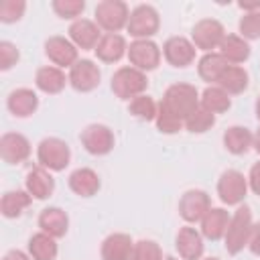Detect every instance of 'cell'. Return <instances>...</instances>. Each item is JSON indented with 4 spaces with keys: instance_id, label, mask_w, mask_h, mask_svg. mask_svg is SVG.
I'll return each mask as SVG.
<instances>
[{
    "instance_id": "1",
    "label": "cell",
    "mask_w": 260,
    "mask_h": 260,
    "mask_svg": "<svg viewBox=\"0 0 260 260\" xmlns=\"http://www.w3.org/2000/svg\"><path fill=\"white\" fill-rule=\"evenodd\" d=\"M160 108L183 122L199 108L197 106V89L187 83H175L165 91Z\"/></svg>"
},
{
    "instance_id": "2",
    "label": "cell",
    "mask_w": 260,
    "mask_h": 260,
    "mask_svg": "<svg viewBox=\"0 0 260 260\" xmlns=\"http://www.w3.org/2000/svg\"><path fill=\"white\" fill-rule=\"evenodd\" d=\"M250 232H252V215H250V209L244 205L230 219V225L225 232V250L230 254H238L248 244Z\"/></svg>"
},
{
    "instance_id": "3",
    "label": "cell",
    "mask_w": 260,
    "mask_h": 260,
    "mask_svg": "<svg viewBox=\"0 0 260 260\" xmlns=\"http://www.w3.org/2000/svg\"><path fill=\"white\" fill-rule=\"evenodd\" d=\"M146 85H148L146 75L140 69H134V67H122L112 77V89L122 100H128V98H134V95L138 98L146 89Z\"/></svg>"
},
{
    "instance_id": "4",
    "label": "cell",
    "mask_w": 260,
    "mask_h": 260,
    "mask_svg": "<svg viewBox=\"0 0 260 260\" xmlns=\"http://www.w3.org/2000/svg\"><path fill=\"white\" fill-rule=\"evenodd\" d=\"M128 6L120 0H104L95 6V20L102 28L116 32L120 30L128 20Z\"/></svg>"
},
{
    "instance_id": "5",
    "label": "cell",
    "mask_w": 260,
    "mask_h": 260,
    "mask_svg": "<svg viewBox=\"0 0 260 260\" xmlns=\"http://www.w3.org/2000/svg\"><path fill=\"white\" fill-rule=\"evenodd\" d=\"M39 162L51 171H63L69 165V146L59 138H45L39 144Z\"/></svg>"
},
{
    "instance_id": "6",
    "label": "cell",
    "mask_w": 260,
    "mask_h": 260,
    "mask_svg": "<svg viewBox=\"0 0 260 260\" xmlns=\"http://www.w3.org/2000/svg\"><path fill=\"white\" fill-rule=\"evenodd\" d=\"M158 30V14L152 6H138L128 18V32L132 37H150Z\"/></svg>"
},
{
    "instance_id": "7",
    "label": "cell",
    "mask_w": 260,
    "mask_h": 260,
    "mask_svg": "<svg viewBox=\"0 0 260 260\" xmlns=\"http://www.w3.org/2000/svg\"><path fill=\"white\" fill-rule=\"evenodd\" d=\"M246 179L240 171H225L217 183V193L221 197L223 203L228 205H236L246 197Z\"/></svg>"
},
{
    "instance_id": "8",
    "label": "cell",
    "mask_w": 260,
    "mask_h": 260,
    "mask_svg": "<svg viewBox=\"0 0 260 260\" xmlns=\"http://www.w3.org/2000/svg\"><path fill=\"white\" fill-rule=\"evenodd\" d=\"M81 142L91 154H106L114 146V134L108 126L102 124H89L81 132Z\"/></svg>"
},
{
    "instance_id": "9",
    "label": "cell",
    "mask_w": 260,
    "mask_h": 260,
    "mask_svg": "<svg viewBox=\"0 0 260 260\" xmlns=\"http://www.w3.org/2000/svg\"><path fill=\"white\" fill-rule=\"evenodd\" d=\"M223 26L213 20V18H205V20H199L195 26H193V43L203 49V51H209L217 45H221L223 41Z\"/></svg>"
},
{
    "instance_id": "10",
    "label": "cell",
    "mask_w": 260,
    "mask_h": 260,
    "mask_svg": "<svg viewBox=\"0 0 260 260\" xmlns=\"http://www.w3.org/2000/svg\"><path fill=\"white\" fill-rule=\"evenodd\" d=\"M128 57L132 61V65H136L138 69H154L160 61V51L152 41H134L128 49Z\"/></svg>"
},
{
    "instance_id": "11",
    "label": "cell",
    "mask_w": 260,
    "mask_h": 260,
    "mask_svg": "<svg viewBox=\"0 0 260 260\" xmlns=\"http://www.w3.org/2000/svg\"><path fill=\"white\" fill-rule=\"evenodd\" d=\"M69 81L77 91H91L93 87H98L100 83V69L98 65H93L89 59L77 61L71 67L69 73Z\"/></svg>"
},
{
    "instance_id": "12",
    "label": "cell",
    "mask_w": 260,
    "mask_h": 260,
    "mask_svg": "<svg viewBox=\"0 0 260 260\" xmlns=\"http://www.w3.org/2000/svg\"><path fill=\"white\" fill-rule=\"evenodd\" d=\"M209 209H211V207H209V197H207V193H203V191H187V193L181 197V201H179L181 217L187 219V221L203 219Z\"/></svg>"
},
{
    "instance_id": "13",
    "label": "cell",
    "mask_w": 260,
    "mask_h": 260,
    "mask_svg": "<svg viewBox=\"0 0 260 260\" xmlns=\"http://www.w3.org/2000/svg\"><path fill=\"white\" fill-rule=\"evenodd\" d=\"M0 154L8 165L22 162L30 154V144L22 134H4L0 140Z\"/></svg>"
},
{
    "instance_id": "14",
    "label": "cell",
    "mask_w": 260,
    "mask_h": 260,
    "mask_svg": "<svg viewBox=\"0 0 260 260\" xmlns=\"http://www.w3.org/2000/svg\"><path fill=\"white\" fill-rule=\"evenodd\" d=\"M45 53L49 55V59L53 61V63H57V65H63V67H67V65H75L77 61V49L67 41V39H63V37H51L47 43H45Z\"/></svg>"
},
{
    "instance_id": "15",
    "label": "cell",
    "mask_w": 260,
    "mask_h": 260,
    "mask_svg": "<svg viewBox=\"0 0 260 260\" xmlns=\"http://www.w3.org/2000/svg\"><path fill=\"white\" fill-rule=\"evenodd\" d=\"M165 57H167V61L171 65L185 67V65H189L193 61L195 47L187 39H183V37H173V39H169L165 43Z\"/></svg>"
},
{
    "instance_id": "16",
    "label": "cell",
    "mask_w": 260,
    "mask_h": 260,
    "mask_svg": "<svg viewBox=\"0 0 260 260\" xmlns=\"http://www.w3.org/2000/svg\"><path fill=\"white\" fill-rule=\"evenodd\" d=\"M132 240L126 234H112L102 244V258L104 260H130L132 256Z\"/></svg>"
},
{
    "instance_id": "17",
    "label": "cell",
    "mask_w": 260,
    "mask_h": 260,
    "mask_svg": "<svg viewBox=\"0 0 260 260\" xmlns=\"http://www.w3.org/2000/svg\"><path fill=\"white\" fill-rule=\"evenodd\" d=\"M39 225L43 228L45 234H49L51 238H61L65 236L67 232V225H69V219L65 215L63 209L59 207H47L41 211L39 215Z\"/></svg>"
},
{
    "instance_id": "18",
    "label": "cell",
    "mask_w": 260,
    "mask_h": 260,
    "mask_svg": "<svg viewBox=\"0 0 260 260\" xmlns=\"http://www.w3.org/2000/svg\"><path fill=\"white\" fill-rule=\"evenodd\" d=\"M228 225H230V217H228V211L219 209V207H213L205 213V217L201 219V232L205 238L209 240H219L221 236H225L228 232Z\"/></svg>"
},
{
    "instance_id": "19",
    "label": "cell",
    "mask_w": 260,
    "mask_h": 260,
    "mask_svg": "<svg viewBox=\"0 0 260 260\" xmlns=\"http://www.w3.org/2000/svg\"><path fill=\"white\" fill-rule=\"evenodd\" d=\"M177 250L185 260H197L203 254L201 236L193 228H181L177 234Z\"/></svg>"
},
{
    "instance_id": "20",
    "label": "cell",
    "mask_w": 260,
    "mask_h": 260,
    "mask_svg": "<svg viewBox=\"0 0 260 260\" xmlns=\"http://www.w3.org/2000/svg\"><path fill=\"white\" fill-rule=\"evenodd\" d=\"M69 187L81 197H91L100 189V179L91 169H77L69 177Z\"/></svg>"
},
{
    "instance_id": "21",
    "label": "cell",
    "mask_w": 260,
    "mask_h": 260,
    "mask_svg": "<svg viewBox=\"0 0 260 260\" xmlns=\"http://www.w3.org/2000/svg\"><path fill=\"white\" fill-rule=\"evenodd\" d=\"M39 106V100H37V93L32 89H14L10 95H8V110L18 116V118H24V116H30Z\"/></svg>"
},
{
    "instance_id": "22",
    "label": "cell",
    "mask_w": 260,
    "mask_h": 260,
    "mask_svg": "<svg viewBox=\"0 0 260 260\" xmlns=\"http://www.w3.org/2000/svg\"><path fill=\"white\" fill-rule=\"evenodd\" d=\"M69 35H71L73 43L81 49H93L98 45V37H100L98 26L91 20H85V18L75 20L69 28Z\"/></svg>"
},
{
    "instance_id": "23",
    "label": "cell",
    "mask_w": 260,
    "mask_h": 260,
    "mask_svg": "<svg viewBox=\"0 0 260 260\" xmlns=\"http://www.w3.org/2000/svg\"><path fill=\"white\" fill-rule=\"evenodd\" d=\"M124 49H126L124 39L116 32H108L106 37L100 39V43L95 47V55L106 63H114L124 55Z\"/></svg>"
},
{
    "instance_id": "24",
    "label": "cell",
    "mask_w": 260,
    "mask_h": 260,
    "mask_svg": "<svg viewBox=\"0 0 260 260\" xmlns=\"http://www.w3.org/2000/svg\"><path fill=\"white\" fill-rule=\"evenodd\" d=\"M53 187H55L53 177L45 169H32L26 175V189L37 199H47L53 193Z\"/></svg>"
},
{
    "instance_id": "25",
    "label": "cell",
    "mask_w": 260,
    "mask_h": 260,
    "mask_svg": "<svg viewBox=\"0 0 260 260\" xmlns=\"http://www.w3.org/2000/svg\"><path fill=\"white\" fill-rule=\"evenodd\" d=\"M252 142H254V136L244 126H232L223 134V144L234 154H244L252 146Z\"/></svg>"
},
{
    "instance_id": "26",
    "label": "cell",
    "mask_w": 260,
    "mask_h": 260,
    "mask_svg": "<svg viewBox=\"0 0 260 260\" xmlns=\"http://www.w3.org/2000/svg\"><path fill=\"white\" fill-rule=\"evenodd\" d=\"M37 87L45 93H59L65 87V75L57 67H41L37 71Z\"/></svg>"
},
{
    "instance_id": "27",
    "label": "cell",
    "mask_w": 260,
    "mask_h": 260,
    "mask_svg": "<svg viewBox=\"0 0 260 260\" xmlns=\"http://www.w3.org/2000/svg\"><path fill=\"white\" fill-rule=\"evenodd\" d=\"M219 49H221V57L225 61H232V63H242L250 55V47L246 45V41L240 39V37H236V35L223 37Z\"/></svg>"
},
{
    "instance_id": "28",
    "label": "cell",
    "mask_w": 260,
    "mask_h": 260,
    "mask_svg": "<svg viewBox=\"0 0 260 260\" xmlns=\"http://www.w3.org/2000/svg\"><path fill=\"white\" fill-rule=\"evenodd\" d=\"M217 83L221 85V89H223L225 93H242V91L248 87V73H246L244 69H240V67H232V65H230V67L219 75Z\"/></svg>"
},
{
    "instance_id": "29",
    "label": "cell",
    "mask_w": 260,
    "mask_h": 260,
    "mask_svg": "<svg viewBox=\"0 0 260 260\" xmlns=\"http://www.w3.org/2000/svg\"><path fill=\"white\" fill-rule=\"evenodd\" d=\"M30 256L35 260H55L57 256V244L49 234H35L28 242Z\"/></svg>"
},
{
    "instance_id": "30",
    "label": "cell",
    "mask_w": 260,
    "mask_h": 260,
    "mask_svg": "<svg viewBox=\"0 0 260 260\" xmlns=\"http://www.w3.org/2000/svg\"><path fill=\"white\" fill-rule=\"evenodd\" d=\"M28 205H30V193H24V191H8L2 197L0 209H2V215L4 217H18L22 213V209L28 207Z\"/></svg>"
},
{
    "instance_id": "31",
    "label": "cell",
    "mask_w": 260,
    "mask_h": 260,
    "mask_svg": "<svg viewBox=\"0 0 260 260\" xmlns=\"http://www.w3.org/2000/svg\"><path fill=\"white\" fill-rule=\"evenodd\" d=\"M228 61L221 57V55H215V53H207L201 61H199V75L201 79L205 81H217L219 75L228 69Z\"/></svg>"
},
{
    "instance_id": "32",
    "label": "cell",
    "mask_w": 260,
    "mask_h": 260,
    "mask_svg": "<svg viewBox=\"0 0 260 260\" xmlns=\"http://www.w3.org/2000/svg\"><path fill=\"white\" fill-rule=\"evenodd\" d=\"M201 108H205L211 114L225 112L230 108V98L221 87H207L201 98Z\"/></svg>"
},
{
    "instance_id": "33",
    "label": "cell",
    "mask_w": 260,
    "mask_h": 260,
    "mask_svg": "<svg viewBox=\"0 0 260 260\" xmlns=\"http://www.w3.org/2000/svg\"><path fill=\"white\" fill-rule=\"evenodd\" d=\"M213 122H215V118H213L211 112H207L205 108H197V110L185 120V126H187L189 132H205L207 128L213 126Z\"/></svg>"
},
{
    "instance_id": "34",
    "label": "cell",
    "mask_w": 260,
    "mask_h": 260,
    "mask_svg": "<svg viewBox=\"0 0 260 260\" xmlns=\"http://www.w3.org/2000/svg\"><path fill=\"white\" fill-rule=\"evenodd\" d=\"M130 114H134L140 120H152V118H156L158 112H156V106H154L152 98L138 95V98H134L130 102Z\"/></svg>"
},
{
    "instance_id": "35",
    "label": "cell",
    "mask_w": 260,
    "mask_h": 260,
    "mask_svg": "<svg viewBox=\"0 0 260 260\" xmlns=\"http://www.w3.org/2000/svg\"><path fill=\"white\" fill-rule=\"evenodd\" d=\"M130 260H162V252H160L158 244H154L150 240H140L134 244Z\"/></svg>"
},
{
    "instance_id": "36",
    "label": "cell",
    "mask_w": 260,
    "mask_h": 260,
    "mask_svg": "<svg viewBox=\"0 0 260 260\" xmlns=\"http://www.w3.org/2000/svg\"><path fill=\"white\" fill-rule=\"evenodd\" d=\"M85 8L83 0H55L53 2V10L61 16V18H73L79 16Z\"/></svg>"
},
{
    "instance_id": "37",
    "label": "cell",
    "mask_w": 260,
    "mask_h": 260,
    "mask_svg": "<svg viewBox=\"0 0 260 260\" xmlns=\"http://www.w3.org/2000/svg\"><path fill=\"white\" fill-rule=\"evenodd\" d=\"M24 2L22 0H2L0 2V20L2 22H14L22 16L24 12Z\"/></svg>"
},
{
    "instance_id": "38",
    "label": "cell",
    "mask_w": 260,
    "mask_h": 260,
    "mask_svg": "<svg viewBox=\"0 0 260 260\" xmlns=\"http://www.w3.org/2000/svg\"><path fill=\"white\" fill-rule=\"evenodd\" d=\"M240 32L246 39H260V10L248 12L240 20Z\"/></svg>"
},
{
    "instance_id": "39",
    "label": "cell",
    "mask_w": 260,
    "mask_h": 260,
    "mask_svg": "<svg viewBox=\"0 0 260 260\" xmlns=\"http://www.w3.org/2000/svg\"><path fill=\"white\" fill-rule=\"evenodd\" d=\"M181 124H183L181 120H177L175 116H171L167 110L158 108V114H156V126H158L160 132H165V134H173V132L181 130Z\"/></svg>"
},
{
    "instance_id": "40",
    "label": "cell",
    "mask_w": 260,
    "mask_h": 260,
    "mask_svg": "<svg viewBox=\"0 0 260 260\" xmlns=\"http://www.w3.org/2000/svg\"><path fill=\"white\" fill-rule=\"evenodd\" d=\"M16 61H18V49H16L12 43L2 41V43H0V69L6 71V69H10Z\"/></svg>"
},
{
    "instance_id": "41",
    "label": "cell",
    "mask_w": 260,
    "mask_h": 260,
    "mask_svg": "<svg viewBox=\"0 0 260 260\" xmlns=\"http://www.w3.org/2000/svg\"><path fill=\"white\" fill-rule=\"evenodd\" d=\"M248 246H250V250H252L256 256H260V223L252 225V232H250V240H248Z\"/></svg>"
},
{
    "instance_id": "42",
    "label": "cell",
    "mask_w": 260,
    "mask_h": 260,
    "mask_svg": "<svg viewBox=\"0 0 260 260\" xmlns=\"http://www.w3.org/2000/svg\"><path fill=\"white\" fill-rule=\"evenodd\" d=\"M250 187L256 195H260V162H256L250 171Z\"/></svg>"
},
{
    "instance_id": "43",
    "label": "cell",
    "mask_w": 260,
    "mask_h": 260,
    "mask_svg": "<svg viewBox=\"0 0 260 260\" xmlns=\"http://www.w3.org/2000/svg\"><path fill=\"white\" fill-rule=\"evenodd\" d=\"M4 260H28L22 252H18V250H12V252H8L6 256H4Z\"/></svg>"
},
{
    "instance_id": "44",
    "label": "cell",
    "mask_w": 260,
    "mask_h": 260,
    "mask_svg": "<svg viewBox=\"0 0 260 260\" xmlns=\"http://www.w3.org/2000/svg\"><path fill=\"white\" fill-rule=\"evenodd\" d=\"M254 148L258 150V154H260V130L254 134Z\"/></svg>"
},
{
    "instance_id": "45",
    "label": "cell",
    "mask_w": 260,
    "mask_h": 260,
    "mask_svg": "<svg viewBox=\"0 0 260 260\" xmlns=\"http://www.w3.org/2000/svg\"><path fill=\"white\" fill-rule=\"evenodd\" d=\"M256 116H258V120H260V98H258V102H256Z\"/></svg>"
},
{
    "instance_id": "46",
    "label": "cell",
    "mask_w": 260,
    "mask_h": 260,
    "mask_svg": "<svg viewBox=\"0 0 260 260\" xmlns=\"http://www.w3.org/2000/svg\"><path fill=\"white\" fill-rule=\"evenodd\" d=\"M205 260H217V258H205Z\"/></svg>"
},
{
    "instance_id": "47",
    "label": "cell",
    "mask_w": 260,
    "mask_h": 260,
    "mask_svg": "<svg viewBox=\"0 0 260 260\" xmlns=\"http://www.w3.org/2000/svg\"><path fill=\"white\" fill-rule=\"evenodd\" d=\"M167 260H177V258H167Z\"/></svg>"
}]
</instances>
